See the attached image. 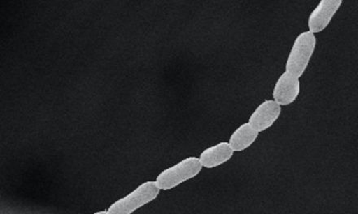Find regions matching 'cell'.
I'll return each instance as SVG.
<instances>
[{
	"label": "cell",
	"instance_id": "1",
	"mask_svg": "<svg viewBox=\"0 0 358 214\" xmlns=\"http://www.w3.org/2000/svg\"><path fill=\"white\" fill-rule=\"evenodd\" d=\"M317 46L315 34L309 31L298 34L285 63V72L301 78L305 74Z\"/></svg>",
	"mask_w": 358,
	"mask_h": 214
},
{
	"label": "cell",
	"instance_id": "2",
	"mask_svg": "<svg viewBox=\"0 0 358 214\" xmlns=\"http://www.w3.org/2000/svg\"><path fill=\"white\" fill-rule=\"evenodd\" d=\"M202 169L199 158L187 157L159 174L155 181L161 190H171L196 177L201 172Z\"/></svg>",
	"mask_w": 358,
	"mask_h": 214
},
{
	"label": "cell",
	"instance_id": "3",
	"mask_svg": "<svg viewBox=\"0 0 358 214\" xmlns=\"http://www.w3.org/2000/svg\"><path fill=\"white\" fill-rule=\"evenodd\" d=\"M161 189L156 181H146L138 185L128 195L119 199L108 208V214H131L138 208L156 200Z\"/></svg>",
	"mask_w": 358,
	"mask_h": 214
},
{
	"label": "cell",
	"instance_id": "4",
	"mask_svg": "<svg viewBox=\"0 0 358 214\" xmlns=\"http://www.w3.org/2000/svg\"><path fill=\"white\" fill-rule=\"evenodd\" d=\"M342 0H321L308 18V28L313 34L324 31L342 6Z\"/></svg>",
	"mask_w": 358,
	"mask_h": 214
},
{
	"label": "cell",
	"instance_id": "5",
	"mask_svg": "<svg viewBox=\"0 0 358 214\" xmlns=\"http://www.w3.org/2000/svg\"><path fill=\"white\" fill-rule=\"evenodd\" d=\"M300 93V78L285 72L277 79L275 86H273V100L281 107L289 106L296 101Z\"/></svg>",
	"mask_w": 358,
	"mask_h": 214
},
{
	"label": "cell",
	"instance_id": "6",
	"mask_svg": "<svg viewBox=\"0 0 358 214\" xmlns=\"http://www.w3.org/2000/svg\"><path fill=\"white\" fill-rule=\"evenodd\" d=\"M282 107L273 99L263 101L252 112L248 123L258 132H263L271 128L280 119Z\"/></svg>",
	"mask_w": 358,
	"mask_h": 214
},
{
	"label": "cell",
	"instance_id": "7",
	"mask_svg": "<svg viewBox=\"0 0 358 214\" xmlns=\"http://www.w3.org/2000/svg\"><path fill=\"white\" fill-rule=\"evenodd\" d=\"M235 152L228 142H221L203 149L201 153L200 160L203 168L213 169L220 167L230 161Z\"/></svg>",
	"mask_w": 358,
	"mask_h": 214
},
{
	"label": "cell",
	"instance_id": "8",
	"mask_svg": "<svg viewBox=\"0 0 358 214\" xmlns=\"http://www.w3.org/2000/svg\"><path fill=\"white\" fill-rule=\"evenodd\" d=\"M259 137V132L255 130L250 123H242L234 130L229 138V144L234 152L240 153L250 148Z\"/></svg>",
	"mask_w": 358,
	"mask_h": 214
},
{
	"label": "cell",
	"instance_id": "9",
	"mask_svg": "<svg viewBox=\"0 0 358 214\" xmlns=\"http://www.w3.org/2000/svg\"><path fill=\"white\" fill-rule=\"evenodd\" d=\"M96 214H108V211H99V212L96 213Z\"/></svg>",
	"mask_w": 358,
	"mask_h": 214
}]
</instances>
